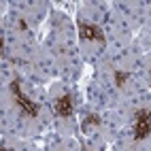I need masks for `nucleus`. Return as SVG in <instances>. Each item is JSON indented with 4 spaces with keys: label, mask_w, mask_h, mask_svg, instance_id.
Returning <instances> with one entry per match:
<instances>
[{
    "label": "nucleus",
    "mask_w": 151,
    "mask_h": 151,
    "mask_svg": "<svg viewBox=\"0 0 151 151\" xmlns=\"http://www.w3.org/2000/svg\"><path fill=\"white\" fill-rule=\"evenodd\" d=\"M89 126H100V117H98L96 113H89V115H85V117H83L81 128L85 130V128H89Z\"/></svg>",
    "instance_id": "nucleus-5"
},
{
    "label": "nucleus",
    "mask_w": 151,
    "mask_h": 151,
    "mask_svg": "<svg viewBox=\"0 0 151 151\" xmlns=\"http://www.w3.org/2000/svg\"><path fill=\"white\" fill-rule=\"evenodd\" d=\"M19 30H24V32H28V24L24 22V19H19Z\"/></svg>",
    "instance_id": "nucleus-7"
},
{
    "label": "nucleus",
    "mask_w": 151,
    "mask_h": 151,
    "mask_svg": "<svg viewBox=\"0 0 151 151\" xmlns=\"http://www.w3.org/2000/svg\"><path fill=\"white\" fill-rule=\"evenodd\" d=\"M113 79H115V83H117V87H124V85H126V81L130 79V73H128V70H115V75H113Z\"/></svg>",
    "instance_id": "nucleus-6"
},
{
    "label": "nucleus",
    "mask_w": 151,
    "mask_h": 151,
    "mask_svg": "<svg viewBox=\"0 0 151 151\" xmlns=\"http://www.w3.org/2000/svg\"><path fill=\"white\" fill-rule=\"evenodd\" d=\"M151 134V111L149 109H138L134 113V140L140 143Z\"/></svg>",
    "instance_id": "nucleus-1"
},
{
    "label": "nucleus",
    "mask_w": 151,
    "mask_h": 151,
    "mask_svg": "<svg viewBox=\"0 0 151 151\" xmlns=\"http://www.w3.org/2000/svg\"><path fill=\"white\" fill-rule=\"evenodd\" d=\"M77 28H79V38H81V41H96V43H100L102 47L106 45L104 32H102V28H100V26L87 24V22H81V19H79Z\"/></svg>",
    "instance_id": "nucleus-3"
},
{
    "label": "nucleus",
    "mask_w": 151,
    "mask_h": 151,
    "mask_svg": "<svg viewBox=\"0 0 151 151\" xmlns=\"http://www.w3.org/2000/svg\"><path fill=\"white\" fill-rule=\"evenodd\" d=\"M149 73H151V70H149Z\"/></svg>",
    "instance_id": "nucleus-8"
},
{
    "label": "nucleus",
    "mask_w": 151,
    "mask_h": 151,
    "mask_svg": "<svg viewBox=\"0 0 151 151\" xmlns=\"http://www.w3.org/2000/svg\"><path fill=\"white\" fill-rule=\"evenodd\" d=\"M55 113H58V117H64V119H68V117H73V113H75V104H73V94H62L58 100H55Z\"/></svg>",
    "instance_id": "nucleus-4"
},
{
    "label": "nucleus",
    "mask_w": 151,
    "mask_h": 151,
    "mask_svg": "<svg viewBox=\"0 0 151 151\" xmlns=\"http://www.w3.org/2000/svg\"><path fill=\"white\" fill-rule=\"evenodd\" d=\"M11 92H13V96H15V100H17V104L22 106V111L26 115H30V117H38V104L36 102H32L24 92H22V81L19 79H13L11 81Z\"/></svg>",
    "instance_id": "nucleus-2"
}]
</instances>
